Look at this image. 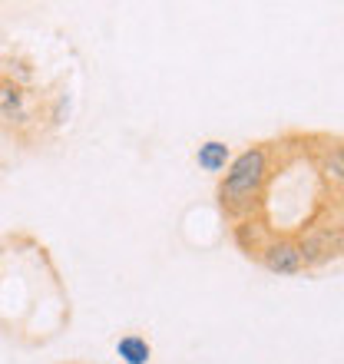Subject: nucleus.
Here are the masks:
<instances>
[{
	"label": "nucleus",
	"instance_id": "1",
	"mask_svg": "<svg viewBox=\"0 0 344 364\" xmlns=\"http://www.w3.org/2000/svg\"><path fill=\"white\" fill-rule=\"evenodd\" d=\"M268 182H272V149L265 143L249 146L239 156H232V163L219 176V189H215L219 209L225 212L232 225L252 219V215H262Z\"/></svg>",
	"mask_w": 344,
	"mask_h": 364
},
{
	"label": "nucleus",
	"instance_id": "2",
	"mask_svg": "<svg viewBox=\"0 0 344 364\" xmlns=\"http://www.w3.org/2000/svg\"><path fill=\"white\" fill-rule=\"evenodd\" d=\"M40 123V100L37 93L17 80L10 70H0V126L10 133H27Z\"/></svg>",
	"mask_w": 344,
	"mask_h": 364
},
{
	"label": "nucleus",
	"instance_id": "3",
	"mask_svg": "<svg viewBox=\"0 0 344 364\" xmlns=\"http://www.w3.org/2000/svg\"><path fill=\"white\" fill-rule=\"evenodd\" d=\"M298 245H301V255H305V269H318V265H328L331 259L341 255V219H315L301 235H295Z\"/></svg>",
	"mask_w": 344,
	"mask_h": 364
},
{
	"label": "nucleus",
	"instance_id": "4",
	"mask_svg": "<svg viewBox=\"0 0 344 364\" xmlns=\"http://www.w3.org/2000/svg\"><path fill=\"white\" fill-rule=\"evenodd\" d=\"M255 262L262 269L272 272V275H301V272H308L298 239L295 235H285V232H272V239L262 245Z\"/></svg>",
	"mask_w": 344,
	"mask_h": 364
},
{
	"label": "nucleus",
	"instance_id": "5",
	"mask_svg": "<svg viewBox=\"0 0 344 364\" xmlns=\"http://www.w3.org/2000/svg\"><path fill=\"white\" fill-rule=\"evenodd\" d=\"M232 235H235V245H239L249 259H258L262 245L272 239V229L265 225V219H262V215H252V219H245V222H235Z\"/></svg>",
	"mask_w": 344,
	"mask_h": 364
},
{
	"label": "nucleus",
	"instance_id": "6",
	"mask_svg": "<svg viewBox=\"0 0 344 364\" xmlns=\"http://www.w3.org/2000/svg\"><path fill=\"white\" fill-rule=\"evenodd\" d=\"M195 163H199L202 173L222 176V173H225V166L232 163L229 143H222V139H205V143L195 149Z\"/></svg>",
	"mask_w": 344,
	"mask_h": 364
},
{
	"label": "nucleus",
	"instance_id": "7",
	"mask_svg": "<svg viewBox=\"0 0 344 364\" xmlns=\"http://www.w3.org/2000/svg\"><path fill=\"white\" fill-rule=\"evenodd\" d=\"M116 355L123 364H149L153 361V345L143 335H123L116 341Z\"/></svg>",
	"mask_w": 344,
	"mask_h": 364
},
{
	"label": "nucleus",
	"instance_id": "8",
	"mask_svg": "<svg viewBox=\"0 0 344 364\" xmlns=\"http://www.w3.org/2000/svg\"><path fill=\"white\" fill-rule=\"evenodd\" d=\"M318 173L331 179L335 186H341V173H344V163H341V146L338 143H328L321 153H318Z\"/></svg>",
	"mask_w": 344,
	"mask_h": 364
}]
</instances>
